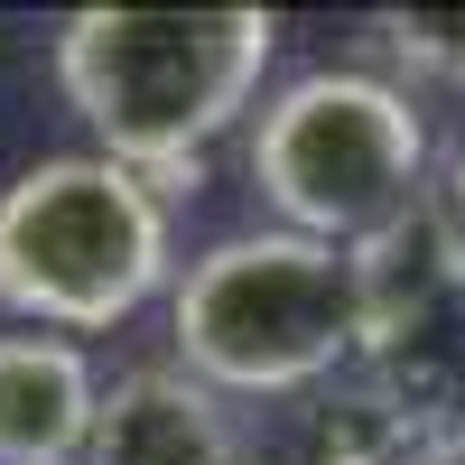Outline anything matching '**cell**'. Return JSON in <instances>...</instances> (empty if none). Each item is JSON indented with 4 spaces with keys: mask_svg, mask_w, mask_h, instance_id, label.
<instances>
[{
    "mask_svg": "<svg viewBox=\"0 0 465 465\" xmlns=\"http://www.w3.org/2000/svg\"><path fill=\"white\" fill-rule=\"evenodd\" d=\"M381 37H391L410 65L465 74V19H447V10H401V19H381Z\"/></svg>",
    "mask_w": 465,
    "mask_h": 465,
    "instance_id": "obj_9",
    "label": "cell"
},
{
    "mask_svg": "<svg viewBox=\"0 0 465 465\" xmlns=\"http://www.w3.org/2000/svg\"><path fill=\"white\" fill-rule=\"evenodd\" d=\"M438 214H447V232L465 242V140H456V159H447V186H438Z\"/></svg>",
    "mask_w": 465,
    "mask_h": 465,
    "instance_id": "obj_10",
    "label": "cell"
},
{
    "mask_svg": "<svg viewBox=\"0 0 465 465\" xmlns=\"http://www.w3.org/2000/svg\"><path fill=\"white\" fill-rule=\"evenodd\" d=\"M103 381L65 335H0V465H84Z\"/></svg>",
    "mask_w": 465,
    "mask_h": 465,
    "instance_id": "obj_7",
    "label": "cell"
},
{
    "mask_svg": "<svg viewBox=\"0 0 465 465\" xmlns=\"http://www.w3.org/2000/svg\"><path fill=\"white\" fill-rule=\"evenodd\" d=\"M344 372L381 391L419 438L465 429V242L447 232L438 196L354 252V363Z\"/></svg>",
    "mask_w": 465,
    "mask_h": 465,
    "instance_id": "obj_5",
    "label": "cell"
},
{
    "mask_svg": "<svg viewBox=\"0 0 465 465\" xmlns=\"http://www.w3.org/2000/svg\"><path fill=\"white\" fill-rule=\"evenodd\" d=\"M84 465H252V429L196 372L131 363V372H112V391L94 410Z\"/></svg>",
    "mask_w": 465,
    "mask_h": 465,
    "instance_id": "obj_6",
    "label": "cell"
},
{
    "mask_svg": "<svg viewBox=\"0 0 465 465\" xmlns=\"http://www.w3.org/2000/svg\"><path fill=\"white\" fill-rule=\"evenodd\" d=\"M419 447L429 438L381 391H363L354 372H335L326 391H307L298 419H289V465H419Z\"/></svg>",
    "mask_w": 465,
    "mask_h": 465,
    "instance_id": "obj_8",
    "label": "cell"
},
{
    "mask_svg": "<svg viewBox=\"0 0 465 465\" xmlns=\"http://www.w3.org/2000/svg\"><path fill=\"white\" fill-rule=\"evenodd\" d=\"M419 465H465V429H456V438H429V447H419Z\"/></svg>",
    "mask_w": 465,
    "mask_h": 465,
    "instance_id": "obj_11",
    "label": "cell"
},
{
    "mask_svg": "<svg viewBox=\"0 0 465 465\" xmlns=\"http://www.w3.org/2000/svg\"><path fill=\"white\" fill-rule=\"evenodd\" d=\"M270 10H74L56 28V84L103 159L149 177V196H196L214 131H232L270 74Z\"/></svg>",
    "mask_w": 465,
    "mask_h": 465,
    "instance_id": "obj_1",
    "label": "cell"
},
{
    "mask_svg": "<svg viewBox=\"0 0 465 465\" xmlns=\"http://www.w3.org/2000/svg\"><path fill=\"white\" fill-rule=\"evenodd\" d=\"M252 186L280 214V232L363 252L372 232L429 205V122L381 74L354 65L289 74L252 112Z\"/></svg>",
    "mask_w": 465,
    "mask_h": 465,
    "instance_id": "obj_3",
    "label": "cell"
},
{
    "mask_svg": "<svg viewBox=\"0 0 465 465\" xmlns=\"http://www.w3.org/2000/svg\"><path fill=\"white\" fill-rule=\"evenodd\" d=\"M177 372L223 401H307L354 363V252L307 232H223L168 298Z\"/></svg>",
    "mask_w": 465,
    "mask_h": 465,
    "instance_id": "obj_2",
    "label": "cell"
},
{
    "mask_svg": "<svg viewBox=\"0 0 465 465\" xmlns=\"http://www.w3.org/2000/svg\"><path fill=\"white\" fill-rule=\"evenodd\" d=\"M168 280V205L122 159H37L0 186V307L103 335Z\"/></svg>",
    "mask_w": 465,
    "mask_h": 465,
    "instance_id": "obj_4",
    "label": "cell"
}]
</instances>
